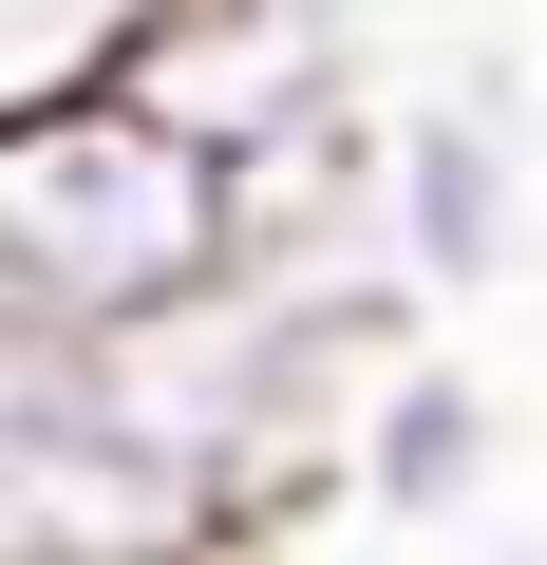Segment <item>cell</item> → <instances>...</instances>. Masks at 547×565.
<instances>
[{
  "mask_svg": "<svg viewBox=\"0 0 547 565\" xmlns=\"http://www.w3.org/2000/svg\"><path fill=\"white\" fill-rule=\"evenodd\" d=\"M264 245V189L227 151H189L151 95H76V114H20L0 132V340H133L170 302H208V282Z\"/></svg>",
  "mask_w": 547,
  "mask_h": 565,
  "instance_id": "6da1fadb",
  "label": "cell"
},
{
  "mask_svg": "<svg viewBox=\"0 0 547 565\" xmlns=\"http://www.w3.org/2000/svg\"><path fill=\"white\" fill-rule=\"evenodd\" d=\"M359 207H378V264L415 282V302H472V282L528 245V170L472 95H415L378 151H359Z\"/></svg>",
  "mask_w": 547,
  "mask_h": 565,
  "instance_id": "7a4b0ae2",
  "label": "cell"
},
{
  "mask_svg": "<svg viewBox=\"0 0 547 565\" xmlns=\"http://www.w3.org/2000/svg\"><path fill=\"white\" fill-rule=\"evenodd\" d=\"M340 490H359L378 527H453V509L491 490V377L434 359V340H397V359L340 396Z\"/></svg>",
  "mask_w": 547,
  "mask_h": 565,
  "instance_id": "3957f363",
  "label": "cell"
},
{
  "mask_svg": "<svg viewBox=\"0 0 547 565\" xmlns=\"http://www.w3.org/2000/svg\"><path fill=\"white\" fill-rule=\"evenodd\" d=\"M415 565H547V546H415Z\"/></svg>",
  "mask_w": 547,
  "mask_h": 565,
  "instance_id": "277c9868",
  "label": "cell"
}]
</instances>
